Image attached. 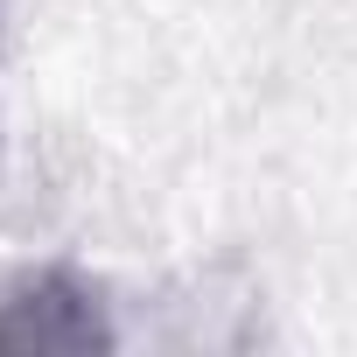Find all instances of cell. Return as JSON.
I'll list each match as a JSON object with an SVG mask.
<instances>
[{
  "label": "cell",
  "instance_id": "cell-1",
  "mask_svg": "<svg viewBox=\"0 0 357 357\" xmlns=\"http://www.w3.org/2000/svg\"><path fill=\"white\" fill-rule=\"evenodd\" d=\"M112 343H119V322L105 308V287L84 280L77 266H36L0 287V350L84 357V350H112Z\"/></svg>",
  "mask_w": 357,
  "mask_h": 357
}]
</instances>
